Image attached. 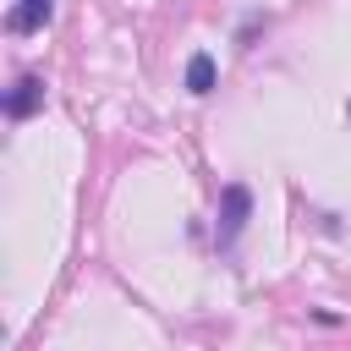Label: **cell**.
Listing matches in <instances>:
<instances>
[{"label": "cell", "instance_id": "1", "mask_svg": "<svg viewBox=\"0 0 351 351\" xmlns=\"http://www.w3.org/2000/svg\"><path fill=\"white\" fill-rule=\"evenodd\" d=\"M247 219H252V192H247V181H230V186L219 192V219H214L219 247H230V241L247 230Z\"/></svg>", "mask_w": 351, "mask_h": 351}, {"label": "cell", "instance_id": "2", "mask_svg": "<svg viewBox=\"0 0 351 351\" xmlns=\"http://www.w3.org/2000/svg\"><path fill=\"white\" fill-rule=\"evenodd\" d=\"M33 110H44V77L27 71V77L11 82V93H5V115H11V121H27Z\"/></svg>", "mask_w": 351, "mask_h": 351}, {"label": "cell", "instance_id": "3", "mask_svg": "<svg viewBox=\"0 0 351 351\" xmlns=\"http://www.w3.org/2000/svg\"><path fill=\"white\" fill-rule=\"evenodd\" d=\"M49 11H55V0H16L11 16H5V27H11V33H38V27L49 22Z\"/></svg>", "mask_w": 351, "mask_h": 351}, {"label": "cell", "instance_id": "4", "mask_svg": "<svg viewBox=\"0 0 351 351\" xmlns=\"http://www.w3.org/2000/svg\"><path fill=\"white\" fill-rule=\"evenodd\" d=\"M186 93H197V99H203V93H214V55H203V49H197V55L186 60Z\"/></svg>", "mask_w": 351, "mask_h": 351}]
</instances>
